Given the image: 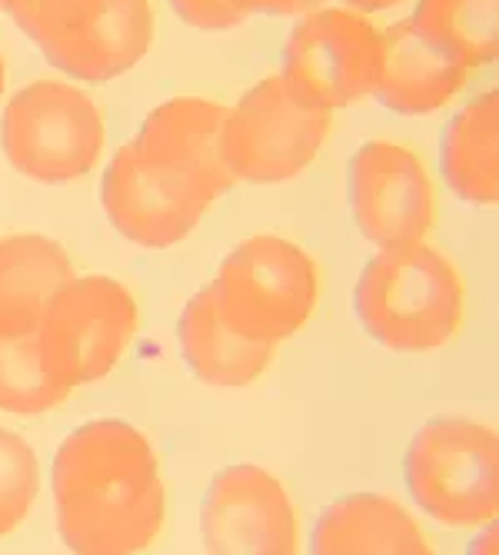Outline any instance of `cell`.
Wrapping results in <instances>:
<instances>
[{
    "mask_svg": "<svg viewBox=\"0 0 499 555\" xmlns=\"http://www.w3.org/2000/svg\"><path fill=\"white\" fill-rule=\"evenodd\" d=\"M223 117L227 107L217 100L174 96L150 111L137 137L111 157L100 199L124 240L170 249L233 190L220 160Z\"/></svg>",
    "mask_w": 499,
    "mask_h": 555,
    "instance_id": "cell-1",
    "label": "cell"
},
{
    "mask_svg": "<svg viewBox=\"0 0 499 555\" xmlns=\"http://www.w3.org/2000/svg\"><path fill=\"white\" fill-rule=\"evenodd\" d=\"M50 492L57 532L74 555H140L164 529L157 452L124 420L77 426L50 466Z\"/></svg>",
    "mask_w": 499,
    "mask_h": 555,
    "instance_id": "cell-2",
    "label": "cell"
},
{
    "mask_svg": "<svg viewBox=\"0 0 499 555\" xmlns=\"http://www.w3.org/2000/svg\"><path fill=\"white\" fill-rule=\"evenodd\" d=\"M354 310L383 349L436 352L463 330L466 283L457 263L426 240L380 249L357 280Z\"/></svg>",
    "mask_w": 499,
    "mask_h": 555,
    "instance_id": "cell-3",
    "label": "cell"
},
{
    "mask_svg": "<svg viewBox=\"0 0 499 555\" xmlns=\"http://www.w3.org/2000/svg\"><path fill=\"white\" fill-rule=\"evenodd\" d=\"M210 293L220 317L240 336L280 346L317 313L320 273L304 246L257 233L223 257Z\"/></svg>",
    "mask_w": 499,
    "mask_h": 555,
    "instance_id": "cell-4",
    "label": "cell"
},
{
    "mask_svg": "<svg viewBox=\"0 0 499 555\" xmlns=\"http://www.w3.org/2000/svg\"><path fill=\"white\" fill-rule=\"evenodd\" d=\"M404 479L417 506L446 529H483L499 513V436L470 416L426 420L407 449Z\"/></svg>",
    "mask_w": 499,
    "mask_h": 555,
    "instance_id": "cell-5",
    "label": "cell"
},
{
    "mask_svg": "<svg viewBox=\"0 0 499 555\" xmlns=\"http://www.w3.org/2000/svg\"><path fill=\"white\" fill-rule=\"evenodd\" d=\"M107 143L104 114L93 100L64 80L21 87L0 117V146L8 164L47 186L84 180L100 164Z\"/></svg>",
    "mask_w": 499,
    "mask_h": 555,
    "instance_id": "cell-6",
    "label": "cell"
},
{
    "mask_svg": "<svg viewBox=\"0 0 499 555\" xmlns=\"http://www.w3.org/2000/svg\"><path fill=\"white\" fill-rule=\"evenodd\" d=\"M330 127L333 114L307 107L280 74H270L227 107L220 130L223 170L233 186L290 183L320 157Z\"/></svg>",
    "mask_w": 499,
    "mask_h": 555,
    "instance_id": "cell-7",
    "label": "cell"
},
{
    "mask_svg": "<svg viewBox=\"0 0 499 555\" xmlns=\"http://www.w3.org/2000/svg\"><path fill=\"white\" fill-rule=\"evenodd\" d=\"M61 74L107 83L130 74L154 47L150 0H40L21 27Z\"/></svg>",
    "mask_w": 499,
    "mask_h": 555,
    "instance_id": "cell-8",
    "label": "cell"
},
{
    "mask_svg": "<svg viewBox=\"0 0 499 555\" xmlns=\"http://www.w3.org/2000/svg\"><path fill=\"white\" fill-rule=\"evenodd\" d=\"M137 336L133 293L114 276H74L40 313V357L67 392L111 376Z\"/></svg>",
    "mask_w": 499,
    "mask_h": 555,
    "instance_id": "cell-9",
    "label": "cell"
},
{
    "mask_svg": "<svg viewBox=\"0 0 499 555\" xmlns=\"http://www.w3.org/2000/svg\"><path fill=\"white\" fill-rule=\"evenodd\" d=\"M380 30L349 8H317L283 43L280 77L307 107L336 114L373 93Z\"/></svg>",
    "mask_w": 499,
    "mask_h": 555,
    "instance_id": "cell-10",
    "label": "cell"
},
{
    "mask_svg": "<svg viewBox=\"0 0 499 555\" xmlns=\"http://www.w3.org/2000/svg\"><path fill=\"white\" fill-rule=\"evenodd\" d=\"M346 199L360 236L376 249L423 243L436 217V190L423 157L396 140H367L349 157Z\"/></svg>",
    "mask_w": 499,
    "mask_h": 555,
    "instance_id": "cell-11",
    "label": "cell"
},
{
    "mask_svg": "<svg viewBox=\"0 0 499 555\" xmlns=\"http://www.w3.org/2000/svg\"><path fill=\"white\" fill-rule=\"evenodd\" d=\"M200 539L207 555H296L299 522L290 489L257 463L220 469L200 502Z\"/></svg>",
    "mask_w": 499,
    "mask_h": 555,
    "instance_id": "cell-12",
    "label": "cell"
},
{
    "mask_svg": "<svg viewBox=\"0 0 499 555\" xmlns=\"http://www.w3.org/2000/svg\"><path fill=\"white\" fill-rule=\"evenodd\" d=\"M470 74L423 40L410 21L380 30L373 93L380 104L404 117H430L463 93Z\"/></svg>",
    "mask_w": 499,
    "mask_h": 555,
    "instance_id": "cell-13",
    "label": "cell"
},
{
    "mask_svg": "<svg viewBox=\"0 0 499 555\" xmlns=\"http://www.w3.org/2000/svg\"><path fill=\"white\" fill-rule=\"evenodd\" d=\"M310 555H439L420 522L386 492H346L317 516Z\"/></svg>",
    "mask_w": 499,
    "mask_h": 555,
    "instance_id": "cell-14",
    "label": "cell"
},
{
    "mask_svg": "<svg viewBox=\"0 0 499 555\" xmlns=\"http://www.w3.org/2000/svg\"><path fill=\"white\" fill-rule=\"evenodd\" d=\"M177 339L190 373L214 389H243L273 363L277 346L240 336L217 310L210 286L193 293L177 323Z\"/></svg>",
    "mask_w": 499,
    "mask_h": 555,
    "instance_id": "cell-15",
    "label": "cell"
},
{
    "mask_svg": "<svg viewBox=\"0 0 499 555\" xmlns=\"http://www.w3.org/2000/svg\"><path fill=\"white\" fill-rule=\"evenodd\" d=\"M439 173L457 199L496 207L499 199V96L486 90L446 120L439 137Z\"/></svg>",
    "mask_w": 499,
    "mask_h": 555,
    "instance_id": "cell-16",
    "label": "cell"
},
{
    "mask_svg": "<svg viewBox=\"0 0 499 555\" xmlns=\"http://www.w3.org/2000/svg\"><path fill=\"white\" fill-rule=\"evenodd\" d=\"M74 280L64 246L40 233L0 240V317L40 320L47 302Z\"/></svg>",
    "mask_w": 499,
    "mask_h": 555,
    "instance_id": "cell-17",
    "label": "cell"
},
{
    "mask_svg": "<svg viewBox=\"0 0 499 555\" xmlns=\"http://www.w3.org/2000/svg\"><path fill=\"white\" fill-rule=\"evenodd\" d=\"M407 21L466 74H476L496 61L499 0H417V11Z\"/></svg>",
    "mask_w": 499,
    "mask_h": 555,
    "instance_id": "cell-18",
    "label": "cell"
},
{
    "mask_svg": "<svg viewBox=\"0 0 499 555\" xmlns=\"http://www.w3.org/2000/svg\"><path fill=\"white\" fill-rule=\"evenodd\" d=\"M71 392L47 373L40 357V320L0 317V413L43 416Z\"/></svg>",
    "mask_w": 499,
    "mask_h": 555,
    "instance_id": "cell-19",
    "label": "cell"
},
{
    "mask_svg": "<svg viewBox=\"0 0 499 555\" xmlns=\"http://www.w3.org/2000/svg\"><path fill=\"white\" fill-rule=\"evenodd\" d=\"M40 492V463L24 436L0 426V539L17 532Z\"/></svg>",
    "mask_w": 499,
    "mask_h": 555,
    "instance_id": "cell-20",
    "label": "cell"
},
{
    "mask_svg": "<svg viewBox=\"0 0 499 555\" xmlns=\"http://www.w3.org/2000/svg\"><path fill=\"white\" fill-rule=\"evenodd\" d=\"M167 4L183 24L204 34H223L243 24V17L236 14L230 0H167Z\"/></svg>",
    "mask_w": 499,
    "mask_h": 555,
    "instance_id": "cell-21",
    "label": "cell"
},
{
    "mask_svg": "<svg viewBox=\"0 0 499 555\" xmlns=\"http://www.w3.org/2000/svg\"><path fill=\"white\" fill-rule=\"evenodd\" d=\"M236 8V14L246 17H304L330 0H230Z\"/></svg>",
    "mask_w": 499,
    "mask_h": 555,
    "instance_id": "cell-22",
    "label": "cell"
},
{
    "mask_svg": "<svg viewBox=\"0 0 499 555\" xmlns=\"http://www.w3.org/2000/svg\"><path fill=\"white\" fill-rule=\"evenodd\" d=\"M340 8H349L357 14H386V11H396L404 8L407 0H336Z\"/></svg>",
    "mask_w": 499,
    "mask_h": 555,
    "instance_id": "cell-23",
    "label": "cell"
},
{
    "mask_svg": "<svg viewBox=\"0 0 499 555\" xmlns=\"http://www.w3.org/2000/svg\"><path fill=\"white\" fill-rule=\"evenodd\" d=\"M466 555H499V532H496V526H483L479 535L470 542Z\"/></svg>",
    "mask_w": 499,
    "mask_h": 555,
    "instance_id": "cell-24",
    "label": "cell"
},
{
    "mask_svg": "<svg viewBox=\"0 0 499 555\" xmlns=\"http://www.w3.org/2000/svg\"><path fill=\"white\" fill-rule=\"evenodd\" d=\"M37 4H40V0H4V14H8L17 27H24V24L30 21V14L37 11Z\"/></svg>",
    "mask_w": 499,
    "mask_h": 555,
    "instance_id": "cell-25",
    "label": "cell"
},
{
    "mask_svg": "<svg viewBox=\"0 0 499 555\" xmlns=\"http://www.w3.org/2000/svg\"><path fill=\"white\" fill-rule=\"evenodd\" d=\"M4 80H8V74H4V57H0V93H4Z\"/></svg>",
    "mask_w": 499,
    "mask_h": 555,
    "instance_id": "cell-26",
    "label": "cell"
},
{
    "mask_svg": "<svg viewBox=\"0 0 499 555\" xmlns=\"http://www.w3.org/2000/svg\"><path fill=\"white\" fill-rule=\"evenodd\" d=\"M0 11H4V0H0Z\"/></svg>",
    "mask_w": 499,
    "mask_h": 555,
    "instance_id": "cell-27",
    "label": "cell"
}]
</instances>
